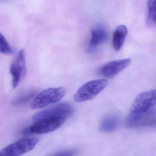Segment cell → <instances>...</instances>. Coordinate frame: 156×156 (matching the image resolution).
<instances>
[{"label": "cell", "instance_id": "6da1fadb", "mask_svg": "<svg viewBox=\"0 0 156 156\" xmlns=\"http://www.w3.org/2000/svg\"><path fill=\"white\" fill-rule=\"evenodd\" d=\"M66 92V89L63 87L44 90L33 99L31 103V108L33 110L40 109L57 103L64 97Z\"/></svg>", "mask_w": 156, "mask_h": 156}, {"label": "cell", "instance_id": "7a4b0ae2", "mask_svg": "<svg viewBox=\"0 0 156 156\" xmlns=\"http://www.w3.org/2000/svg\"><path fill=\"white\" fill-rule=\"evenodd\" d=\"M108 84V81L105 79L88 82L82 86L74 94V101L82 102L92 100L103 90Z\"/></svg>", "mask_w": 156, "mask_h": 156}, {"label": "cell", "instance_id": "3957f363", "mask_svg": "<svg viewBox=\"0 0 156 156\" xmlns=\"http://www.w3.org/2000/svg\"><path fill=\"white\" fill-rule=\"evenodd\" d=\"M38 139L36 138L20 139L5 147L0 152V156H19L33 150Z\"/></svg>", "mask_w": 156, "mask_h": 156}, {"label": "cell", "instance_id": "277c9868", "mask_svg": "<svg viewBox=\"0 0 156 156\" xmlns=\"http://www.w3.org/2000/svg\"><path fill=\"white\" fill-rule=\"evenodd\" d=\"M73 107L69 104L60 103L37 113L33 116V120L35 122L47 117H60L66 119L73 114Z\"/></svg>", "mask_w": 156, "mask_h": 156}, {"label": "cell", "instance_id": "5b68a950", "mask_svg": "<svg viewBox=\"0 0 156 156\" xmlns=\"http://www.w3.org/2000/svg\"><path fill=\"white\" fill-rule=\"evenodd\" d=\"M66 119L60 117H47L38 120L27 131L31 133L43 134L53 132L59 128Z\"/></svg>", "mask_w": 156, "mask_h": 156}, {"label": "cell", "instance_id": "8992f818", "mask_svg": "<svg viewBox=\"0 0 156 156\" xmlns=\"http://www.w3.org/2000/svg\"><path fill=\"white\" fill-rule=\"evenodd\" d=\"M156 105V89H155L138 94L131 106V112H146L152 109Z\"/></svg>", "mask_w": 156, "mask_h": 156}, {"label": "cell", "instance_id": "52a82bcc", "mask_svg": "<svg viewBox=\"0 0 156 156\" xmlns=\"http://www.w3.org/2000/svg\"><path fill=\"white\" fill-rule=\"evenodd\" d=\"M10 72L12 76V86L13 89H15L27 74L25 54L23 49L20 50L11 64Z\"/></svg>", "mask_w": 156, "mask_h": 156}, {"label": "cell", "instance_id": "ba28073f", "mask_svg": "<svg viewBox=\"0 0 156 156\" xmlns=\"http://www.w3.org/2000/svg\"><path fill=\"white\" fill-rule=\"evenodd\" d=\"M156 121V110L150 109L142 112L131 113L125 122L128 128L145 126L154 123Z\"/></svg>", "mask_w": 156, "mask_h": 156}, {"label": "cell", "instance_id": "9c48e42d", "mask_svg": "<svg viewBox=\"0 0 156 156\" xmlns=\"http://www.w3.org/2000/svg\"><path fill=\"white\" fill-rule=\"evenodd\" d=\"M131 63V59L130 58L111 61L101 68L100 73L105 77H114L127 68Z\"/></svg>", "mask_w": 156, "mask_h": 156}, {"label": "cell", "instance_id": "30bf717a", "mask_svg": "<svg viewBox=\"0 0 156 156\" xmlns=\"http://www.w3.org/2000/svg\"><path fill=\"white\" fill-rule=\"evenodd\" d=\"M108 33L101 25H98L91 30V38L88 47L89 51H93L108 39Z\"/></svg>", "mask_w": 156, "mask_h": 156}, {"label": "cell", "instance_id": "8fae6325", "mask_svg": "<svg viewBox=\"0 0 156 156\" xmlns=\"http://www.w3.org/2000/svg\"><path fill=\"white\" fill-rule=\"evenodd\" d=\"M127 34V28L125 25H119L114 30L113 37V46L115 50H120L124 42Z\"/></svg>", "mask_w": 156, "mask_h": 156}, {"label": "cell", "instance_id": "7c38bea8", "mask_svg": "<svg viewBox=\"0 0 156 156\" xmlns=\"http://www.w3.org/2000/svg\"><path fill=\"white\" fill-rule=\"evenodd\" d=\"M120 120L115 115H109L103 118L100 125L101 132L110 133L115 130L118 127Z\"/></svg>", "mask_w": 156, "mask_h": 156}, {"label": "cell", "instance_id": "4fadbf2b", "mask_svg": "<svg viewBox=\"0 0 156 156\" xmlns=\"http://www.w3.org/2000/svg\"><path fill=\"white\" fill-rule=\"evenodd\" d=\"M146 22L151 27H156V0H148Z\"/></svg>", "mask_w": 156, "mask_h": 156}, {"label": "cell", "instance_id": "5bb4252c", "mask_svg": "<svg viewBox=\"0 0 156 156\" xmlns=\"http://www.w3.org/2000/svg\"><path fill=\"white\" fill-rule=\"evenodd\" d=\"M36 92L32 90L25 92L20 94L13 101V104L14 105H19L26 103L28 101L34 99L36 96Z\"/></svg>", "mask_w": 156, "mask_h": 156}, {"label": "cell", "instance_id": "9a60e30c", "mask_svg": "<svg viewBox=\"0 0 156 156\" xmlns=\"http://www.w3.org/2000/svg\"><path fill=\"white\" fill-rule=\"evenodd\" d=\"M0 48L2 54L9 55L13 52L7 40L2 34H0Z\"/></svg>", "mask_w": 156, "mask_h": 156}, {"label": "cell", "instance_id": "2e32d148", "mask_svg": "<svg viewBox=\"0 0 156 156\" xmlns=\"http://www.w3.org/2000/svg\"><path fill=\"white\" fill-rule=\"evenodd\" d=\"M78 153L76 150H67L58 153L54 156H75Z\"/></svg>", "mask_w": 156, "mask_h": 156}, {"label": "cell", "instance_id": "e0dca14e", "mask_svg": "<svg viewBox=\"0 0 156 156\" xmlns=\"http://www.w3.org/2000/svg\"><path fill=\"white\" fill-rule=\"evenodd\" d=\"M3 1L4 2H12L13 0H3Z\"/></svg>", "mask_w": 156, "mask_h": 156}]
</instances>
